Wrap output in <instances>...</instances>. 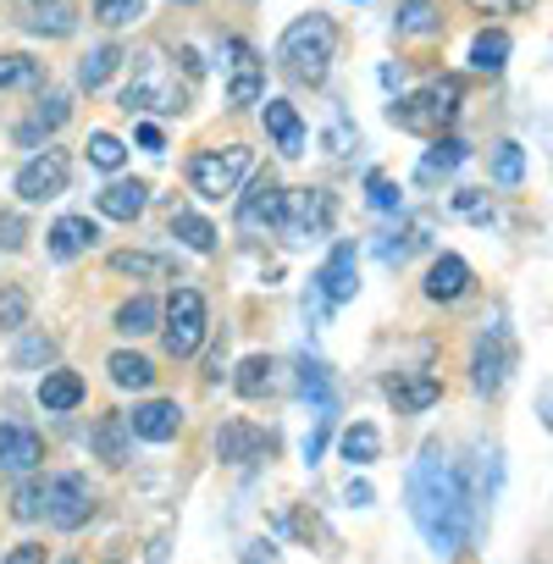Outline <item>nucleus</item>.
Listing matches in <instances>:
<instances>
[{
    "mask_svg": "<svg viewBox=\"0 0 553 564\" xmlns=\"http://www.w3.org/2000/svg\"><path fill=\"white\" fill-rule=\"evenodd\" d=\"M260 122H265V133L276 139L283 155H305V122L289 100H260Z\"/></svg>",
    "mask_w": 553,
    "mask_h": 564,
    "instance_id": "obj_20",
    "label": "nucleus"
},
{
    "mask_svg": "<svg viewBox=\"0 0 553 564\" xmlns=\"http://www.w3.org/2000/svg\"><path fill=\"white\" fill-rule=\"evenodd\" d=\"M111 271H117V276L161 282V276H172V260H166V254H150V249H117V254H111Z\"/></svg>",
    "mask_w": 553,
    "mask_h": 564,
    "instance_id": "obj_29",
    "label": "nucleus"
},
{
    "mask_svg": "<svg viewBox=\"0 0 553 564\" xmlns=\"http://www.w3.org/2000/svg\"><path fill=\"white\" fill-rule=\"evenodd\" d=\"M34 84H45V62H34L23 51L0 56V95H7V89H34Z\"/></svg>",
    "mask_w": 553,
    "mask_h": 564,
    "instance_id": "obj_34",
    "label": "nucleus"
},
{
    "mask_svg": "<svg viewBox=\"0 0 553 564\" xmlns=\"http://www.w3.org/2000/svg\"><path fill=\"white\" fill-rule=\"evenodd\" d=\"M366 199H371V210H382V216L404 205L399 183H393V177H382V172H371V177H366Z\"/></svg>",
    "mask_w": 553,
    "mask_h": 564,
    "instance_id": "obj_43",
    "label": "nucleus"
},
{
    "mask_svg": "<svg viewBox=\"0 0 553 564\" xmlns=\"http://www.w3.org/2000/svg\"><path fill=\"white\" fill-rule=\"evenodd\" d=\"M172 7H199V0H172Z\"/></svg>",
    "mask_w": 553,
    "mask_h": 564,
    "instance_id": "obj_52",
    "label": "nucleus"
},
{
    "mask_svg": "<svg viewBox=\"0 0 553 564\" xmlns=\"http://www.w3.org/2000/svg\"><path fill=\"white\" fill-rule=\"evenodd\" d=\"M205 333H210L205 300H199L194 289H172V300H166V311H161V344H166V355H172V360L199 355Z\"/></svg>",
    "mask_w": 553,
    "mask_h": 564,
    "instance_id": "obj_6",
    "label": "nucleus"
},
{
    "mask_svg": "<svg viewBox=\"0 0 553 564\" xmlns=\"http://www.w3.org/2000/svg\"><path fill=\"white\" fill-rule=\"evenodd\" d=\"M333 56H338V23L327 12H305L283 29L276 40V67H283L294 84H322L333 73Z\"/></svg>",
    "mask_w": 553,
    "mask_h": 564,
    "instance_id": "obj_2",
    "label": "nucleus"
},
{
    "mask_svg": "<svg viewBox=\"0 0 553 564\" xmlns=\"http://www.w3.org/2000/svg\"><path fill=\"white\" fill-rule=\"evenodd\" d=\"M338 454H344L349 465H377V454H382V432H377L371 421H355V426L338 437Z\"/></svg>",
    "mask_w": 553,
    "mask_h": 564,
    "instance_id": "obj_33",
    "label": "nucleus"
},
{
    "mask_svg": "<svg viewBox=\"0 0 553 564\" xmlns=\"http://www.w3.org/2000/svg\"><path fill=\"white\" fill-rule=\"evenodd\" d=\"M316 289H322L327 305H349V300L360 294V249H355V243H338V249L327 254V265L316 271Z\"/></svg>",
    "mask_w": 553,
    "mask_h": 564,
    "instance_id": "obj_14",
    "label": "nucleus"
},
{
    "mask_svg": "<svg viewBox=\"0 0 553 564\" xmlns=\"http://www.w3.org/2000/svg\"><path fill=\"white\" fill-rule=\"evenodd\" d=\"M139 144H144L150 155H161V150H166V139H161V128H155V122H139Z\"/></svg>",
    "mask_w": 553,
    "mask_h": 564,
    "instance_id": "obj_49",
    "label": "nucleus"
},
{
    "mask_svg": "<svg viewBox=\"0 0 553 564\" xmlns=\"http://www.w3.org/2000/svg\"><path fill=\"white\" fill-rule=\"evenodd\" d=\"M393 29L410 34V40H432V34H443V12L432 7V0H399V7H393Z\"/></svg>",
    "mask_w": 553,
    "mask_h": 564,
    "instance_id": "obj_25",
    "label": "nucleus"
},
{
    "mask_svg": "<svg viewBox=\"0 0 553 564\" xmlns=\"http://www.w3.org/2000/svg\"><path fill=\"white\" fill-rule=\"evenodd\" d=\"M492 177H498L503 188H514V183L525 177V150H520V144H498V155H492Z\"/></svg>",
    "mask_w": 553,
    "mask_h": 564,
    "instance_id": "obj_41",
    "label": "nucleus"
},
{
    "mask_svg": "<svg viewBox=\"0 0 553 564\" xmlns=\"http://www.w3.org/2000/svg\"><path fill=\"white\" fill-rule=\"evenodd\" d=\"M470 265L459 260V254H437L432 260V271H426V300H437V305H454V300H465L470 294Z\"/></svg>",
    "mask_w": 553,
    "mask_h": 564,
    "instance_id": "obj_17",
    "label": "nucleus"
},
{
    "mask_svg": "<svg viewBox=\"0 0 553 564\" xmlns=\"http://www.w3.org/2000/svg\"><path fill=\"white\" fill-rule=\"evenodd\" d=\"M238 199V232H249V238H265V232H276L283 227V183H271V177H254L243 194H232Z\"/></svg>",
    "mask_w": 553,
    "mask_h": 564,
    "instance_id": "obj_11",
    "label": "nucleus"
},
{
    "mask_svg": "<svg viewBox=\"0 0 553 564\" xmlns=\"http://www.w3.org/2000/svg\"><path fill=\"white\" fill-rule=\"evenodd\" d=\"M333 194L327 188H283V232L294 243H311V238H327L333 232Z\"/></svg>",
    "mask_w": 553,
    "mask_h": 564,
    "instance_id": "obj_7",
    "label": "nucleus"
},
{
    "mask_svg": "<svg viewBox=\"0 0 553 564\" xmlns=\"http://www.w3.org/2000/svg\"><path fill=\"white\" fill-rule=\"evenodd\" d=\"M0 243H7V249H23V221H18V216H0Z\"/></svg>",
    "mask_w": 553,
    "mask_h": 564,
    "instance_id": "obj_48",
    "label": "nucleus"
},
{
    "mask_svg": "<svg viewBox=\"0 0 553 564\" xmlns=\"http://www.w3.org/2000/svg\"><path fill=\"white\" fill-rule=\"evenodd\" d=\"M95 238H100V227H95L89 216H62V221L51 227V254H56V260H78L84 249H95Z\"/></svg>",
    "mask_w": 553,
    "mask_h": 564,
    "instance_id": "obj_24",
    "label": "nucleus"
},
{
    "mask_svg": "<svg viewBox=\"0 0 553 564\" xmlns=\"http://www.w3.org/2000/svg\"><path fill=\"white\" fill-rule=\"evenodd\" d=\"M349 503L366 509V503H371V487H366V481H349Z\"/></svg>",
    "mask_w": 553,
    "mask_h": 564,
    "instance_id": "obj_51",
    "label": "nucleus"
},
{
    "mask_svg": "<svg viewBox=\"0 0 553 564\" xmlns=\"http://www.w3.org/2000/svg\"><path fill=\"white\" fill-rule=\"evenodd\" d=\"M122 111L128 117H177V111H188V89L177 84L166 56L144 51L133 62V78L122 84Z\"/></svg>",
    "mask_w": 553,
    "mask_h": 564,
    "instance_id": "obj_4",
    "label": "nucleus"
},
{
    "mask_svg": "<svg viewBox=\"0 0 553 564\" xmlns=\"http://www.w3.org/2000/svg\"><path fill=\"white\" fill-rule=\"evenodd\" d=\"M106 371H111L117 388H133V393H144V388L155 382V366H150L144 355H133V349H117V355L106 360Z\"/></svg>",
    "mask_w": 553,
    "mask_h": 564,
    "instance_id": "obj_31",
    "label": "nucleus"
},
{
    "mask_svg": "<svg viewBox=\"0 0 553 564\" xmlns=\"http://www.w3.org/2000/svg\"><path fill=\"white\" fill-rule=\"evenodd\" d=\"M327 144H333V155H344V144H349V122H344V117H333V133H327Z\"/></svg>",
    "mask_w": 553,
    "mask_h": 564,
    "instance_id": "obj_50",
    "label": "nucleus"
},
{
    "mask_svg": "<svg viewBox=\"0 0 553 564\" xmlns=\"http://www.w3.org/2000/svg\"><path fill=\"white\" fill-rule=\"evenodd\" d=\"M128 415H100L95 421V454L106 459V465H128Z\"/></svg>",
    "mask_w": 553,
    "mask_h": 564,
    "instance_id": "obj_30",
    "label": "nucleus"
},
{
    "mask_svg": "<svg viewBox=\"0 0 553 564\" xmlns=\"http://www.w3.org/2000/svg\"><path fill=\"white\" fill-rule=\"evenodd\" d=\"M29 7H34V0H29Z\"/></svg>",
    "mask_w": 553,
    "mask_h": 564,
    "instance_id": "obj_54",
    "label": "nucleus"
},
{
    "mask_svg": "<svg viewBox=\"0 0 553 564\" xmlns=\"http://www.w3.org/2000/svg\"><path fill=\"white\" fill-rule=\"evenodd\" d=\"M410 520L437 558H454L476 531V492L443 443H426L421 459L410 465Z\"/></svg>",
    "mask_w": 553,
    "mask_h": 564,
    "instance_id": "obj_1",
    "label": "nucleus"
},
{
    "mask_svg": "<svg viewBox=\"0 0 553 564\" xmlns=\"http://www.w3.org/2000/svg\"><path fill=\"white\" fill-rule=\"evenodd\" d=\"M67 117H73V95H67V89H51V84H45V95H40L34 117H29V122L18 128V144H40V139H45V133H56V128H62Z\"/></svg>",
    "mask_w": 553,
    "mask_h": 564,
    "instance_id": "obj_19",
    "label": "nucleus"
},
{
    "mask_svg": "<svg viewBox=\"0 0 553 564\" xmlns=\"http://www.w3.org/2000/svg\"><path fill=\"white\" fill-rule=\"evenodd\" d=\"M300 393H305L322 415H333V410H338V399H333V377H327V366H322V360H311V355H300Z\"/></svg>",
    "mask_w": 553,
    "mask_h": 564,
    "instance_id": "obj_32",
    "label": "nucleus"
},
{
    "mask_svg": "<svg viewBox=\"0 0 553 564\" xmlns=\"http://www.w3.org/2000/svg\"><path fill=\"white\" fill-rule=\"evenodd\" d=\"M23 327H29V294L12 282V289H0V333H23Z\"/></svg>",
    "mask_w": 553,
    "mask_h": 564,
    "instance_id": "obj_40",
    "label": "nucleus"
},
{
    "mask_svg": "<svg viewBox=\"0 0 553 564\" xmlns=\"http://www.w3.org/2000/svg\"><path fill=\"white\" fill-rule=\"evenodd\" d=\"M67 177H73V161H67V150H40V155H29L23 166H18V199H29V205H45V199H62L67 194Z\"/></svg>",
    "mask_w": 553,
    "mask_h": 564,
    "instance_id": "obj_8",
    "label": "nucleus"
},
{
    "mask_svg": "<svg viewBox=\"0 0 553 564\" xmlns=\"http://www.w3.org/2000/svg\"><path fill=\"white\" fill-rule=\"evenodd\" d=\"M122 62H128V56H122V45H111V40H106V45H95V51L78 62V89H89V95H95V89H106V78H111Z\"/></svg>",
    "mask_w": 553,
    "mask_h": 564,
    "instance_id": "obj_28",
    "label": "nucleus"
},
{
    "mask_svg": "<svg viewBox=\"0 0 553 564\" xmlns=\"http://www.w3.org/2000/svg\"><path fill=\"white\" fill-rule=\"evenodd\" d=\"M509 62V34L503 29H481L476 40H470V67L476 73H498Z\"/></svg>",
    "mask_w": 553,
    "mask_h": 564,
    "instance_id": "obj_37",
    "label": "nucleus"
},
{
    "mask_svg": "<svg viewBox=\"0 0 553 564\" xmlns=\"http://www.w3.org/2000/svg\"><path fill=\"white\" fill-rule=\"evenodd\" d=\"M45 459V443L23 421H0V476H34Z\"/></svg>",
    "mask_w": 553,
    "mask_h": 564,
    "instance_id": "obj_13",
    "label": "nucleus"
},
{
    "mask_svg": "<svg viewBox=\"0 0 553 564\" xmlns=\"http://www.w3.org/2000/svg\"><path fill=\"white\" fill-rule=\"evenodd\" d=\"M388 399L399 404V415H421L443 399V382L432 371H399V377H388Z\"/></svg>",
    "mask_w": 553,
    "mask_h": 564,
    "instance_id": "obj_16",
    "label": "nucleus"
},
{
    "mask_svg": "<svg viewBox=\"0 0 553 564\" xmlns=\"http://www.w3.org/2000/svg\"><path fill=\"white\" fill-rule=\"evenodd\" d=\"M111 322H117V333H122V338H144V333H155V327H161V305H155L150 294H133V300H122V305H117V316H111Z\"/></svg>",
    "mask_w": 553,
    "mask_h": 564,
    "instance_id": "obj_27",
    "label": "nucleus"
},
{
    "mask_svg": "<svg viewBox=\"0 0 553 564\" xmlns=\"http://www.w3.org/2000/svg\"><path fill=\"white\" fill-rule=\"evenodd\" d=\"M0 564H45V542H18Z\"/></svg>",
    "mask_w": 553,
    "mask_h": 564,
    "instance_id": "obj_47",
    "label": "nucleus"
},
{
    "mask_svg": "<svg viewBox=\"0 0 553 564\" xmlns=\"http://www.w3.org/2000/svg\"><path fill=\"white\" fill-rule=\"evenodd\" d=\"M144 205H150V183H139V177H117L100 188V216H111V221H139Z\"/></svg>",
    "mask_w": 553,
    "mask_h": 564,
    "instance_id": "obj_21",
    "label": "nucleus"
},
{
    "mask_svg": "<svg viewBox=\"0 0 553 564\" xmlns=\"http://www.w3.org/2000/svg\"><path fill=\"white\" fill-rule=\"evenodd\" d=\"M40 404H45L51 415L78 410V404H84V377H78V371H45V382H40Z\"/></svg>",
    "mask_w": 553,
    "mask_h": 564,
    "instance_id": "obj_26",
    "label": "nucleus"
},
{
    "mask_svg": "<svg viewBox=\"0 0 553 564\" xmlns=\"http://www.w3.org/2000/svg\"><path fill=\"white\" fill-rule=\"evenodd\" d=\"M172 238L183 249H194V254H210L216 249V227L205 216H194V210H172Z\"/></svg>",
    "mask_w": 553,
    "mask_h": 564,
    "instance_id": "obj_35",
    "label": "nucleus"
},
{
    "mask_svg": "<svg viewBox=\"0 0 553 564\" xmlns=\"http://www.w3.org/2000/svg\"><path fill=\"white\" fill-rule=\"evenodd\" d=\"M249 172H254V150L249 144H216V150H194L188 155V188L199 199H210V205L232 199Z\"/></svg>",
    "mask_w": 553,
    "mask_h": 564,
    "instance_id": "obj_5",
    "label": "nucleus"
},
{
    "mask_svg": "<svg viewBox=\"0 0 553 564\" xmlns=\"http://www.w3.org/2000/svg\"><path fill=\"white\" fill-rule=\"evenodd\" d=\"M509 371H514V338H509V327L503 322H492L481 338H476V355H470V382H476V393H498L503 382H509Z\"/></svg>",
    "mask_w": 553,
    "mask_h": 564,
    "instance_id": "obj_9",
    "label": "nucleus"
},
{
    "mask_svg": "<svg viewBox=\"0 0 553 564\" xmlns=\"http://www.w3.org/2000/svg\"><path fill=\"white\" fill-rule=\"evenodd\" d=\"M271 382H276V360H271V355H249V360L238 366V377H232V388H238L243 399L271 393Z\"/></svg>",
    "mask_w": 553,
    "mask_h": 564,
    "instance_id": "obj_38",
    "label": "nucleus"
},
{
    "mask_svg": "<svg viewBox=\"0 0 553 564\" xmlns=\"http://www.w3.org/2000/svg\"><path fill=\"white\" fill-rule=\"evenodd\" d=\"M128 432L144 437V443H172V437L183 432V410H177V399H150V404H139V410L128 415Z\"/></svg>",
    "mask_w": 553,
    "mask_h": 564,
    "instance_id": "obj_15",
    "label": "nucleus"
},
{
    "mask_svg": "<svg viewBox=\"0 0 553 564\" xmlns=\"http://www.w3.org/2000/svg\"><path fill=\"white\" fill-rule=\"evenodd\" d=\"M89 166H100V172H117L122 161H128V144L117 139V133H89Z\"/></svg>",
    "mask_w": 553,
    "mask_h": 564,
    "instance_id": "obj_39",
    "label": "nucleus"
},
{
    "mask_svg": "<svg viewBox=\"0 0 553 564\" xmlns=\"http://www.w3.org/2000/svg\"><path fill=\"white\" fill-rule=\"evenodd\" d=\"M216 448H221V459H227V465H249V459H260V454L271 448V437H265V432H254L249 421H227V426L216 432Z\"/></svg>",
    "mask_w": 553,
    "mask_h": 564,
    "instance_id": "obj_23",
    "label": "nucleus"
},
{
    "mask_svg": "<svg viewBox=\"0 0 553 564\" xmlns=\"http://www.w3.org/2000/svg\"><path fill=\"white\" fill-rule=\"evenodd\" d=\"M476 18H514V12H531L536 0H465Z\"/></svg>",
    "mask_w": 553,
    "mask_h": 564,
    "instance_id": "obj_44",
    "label": "nucleus"
},
{
    "mask_svg": "<svg viewBox=\"0 0 553 564\" xmlns=\"http://www.w3.org/2000/svg\"><path fill=\"white\" fill-rule=\"evenodd\" d=\"M12 514H18V520H40V514H45V481H40V476H23V487H18V498H12Z\"/></svg>",
    "mask_w": 553,
    "mask_h": 564,
    "instance_id": "obj_42",
    "label": "nucleus"
},
{
    "mask_svg": "<svg viewBox=\"0 0 553 564\" xmlns=\"http://www.w3.org/2000/svg\"><path fill=\"white\" fill-rule=\"evenodd\" d=\"M327 437H333V415H322V421H316V432L305 437V465H316V459H322V448H327Z\"/></svg>",
    "mask_w": 553,
    "mask_h": 564,
    "instance_id": "obj_46",
    "label": "nucleus"
},
{
    "mask_svg": "<svg viewBox=\"0 0 553 564\" xmlns=\"http://www.w3.org/2000/svg\"><path fill=\"white\" fill-rule=\"evenodd\" d=\"M45 514L56 531H84L95 514V487L78 470H62L56 481H45Z\"/></svg>",
    "mask_w": 553,
    "mask_h": 564,
    "instance_id": "obj_10",
    "label": "nucleus"
},
{
    "mask_svg": "<svg viewBox=\"0 0 553 564\" xmlns=\"http://www.w3.org/2000/svg\"><path fill=\"white\" fill-rule=\"evenodd\" d=\"M144 7H150V0H89V18L117 34V29H133L144 18Z\"/></svg>",
    "mask_w": 553,
    "mask_h": 564,
    "instance_id": "obj_36",
    "label": "nucleus"
},
{
    "mask_svg": "<svg viewBox=\"0 0 553 564\" xmlns=\"http://www.w3.org/2000/svg\"><path fill=\"white\" fill-rule=\"evenodd\" d=\"M34 40H67L78 29V12H73V0H34V7L18 18Z\"/></svg>",
    "mask_w": 553,
    "mask_h": 564,
    "instance_id": "obj_18",
    "label": "nucleus"
},
{
    "mask_svg": "<svg viewBox=\"0 0 553 564\" xmlns=\"http://www.w3.org/2000/svg\"><path fill=\"white\" fill-rule=\"evenodd\" d=\"M111 564H122V558H111Z\"/></svg>",
    "mask_w": 553,
    "mask_h": 564,
    "instance_id": "obj_53",
    "label": "nucleus"
},
{
    "mask_svg": "<svg viewBox=\"0 0 553 564\" xmlns=\"http://www.w3.org/2000/svg\"><path fill=\"white\" fill-rule=\"evenodd\" d=\"M459 106H465V84H459V78H432L426 89H415V95H399V100L388 106V122H393L399 133L437 139V133H448V128H454Z\"/></svg>",
    "mask_w": 553,
    "mask_h": 564,
    "instance_id": "obj_3",
    "label": "nucleus"
},
{
    "mask_svg": "<svg viewBox=\"0 0 553 564\" xmlns=\"http://www.w3.org/2000/svg\"><path fill=\"white\" fill-rule=\"evenodd\" d=\"M465 161H470V144H465V139H454V133H437V139H432V150L421 155L415 177H421V183H437V177L459 172Z\"/></svg>",
    "mask_w": 553,
    "mask_h": 564,
    "instance_id": "obj_22",
    "label": "nucleus"
},
{
    "mask_svg": "<svg viewBox=\"0 0 553 564\" xmlns=\"http://www.w3.org/2000/svg\"><path fill=\"white\" fill-rule=\"evenodd\" d=\"M227 106H260L265 100V62L243 45V40H227Z\"/></svg>",
    "mask_w": 553,
    "mask_h": 564,
    "instance_id": "obj_12",
    "label": "nucleus"
},
{
    "mask_svg": "<svg viewBox=\"0 0 553 564\" xmlns=\"http://www.w3.org/2000/svg\"><path fill=\"white\" fill-rule=\"evenodd\" d=\"M51 355H56V344H51V338H40V333L18 344V366H51Z\"/></svg>",
    "mask_w": 553,
    "mask_h": 564,
    "instance_id": "obj_45",
    "label": "nucleus"
}]
</instances>
